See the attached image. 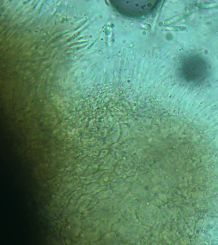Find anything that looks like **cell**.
<instances>
[{"instance_id":"6da1fadb","label":"cell","mask_w":218,"mask_h":245,"mask_svg":"<svg viewBox=\"0 0 218 245\" xmlns=\"http://www.w3.org/2000/svg\"><path fill=\"white\" fill-rule=\"evenodd\" d=\"M155 0L111 1L110 4L117 12L127 17L142 18L151 13L158 4Z\"/></svg>"}]
</instances>
